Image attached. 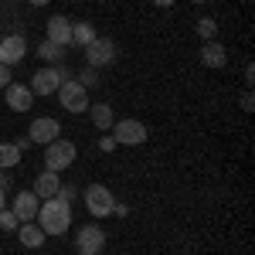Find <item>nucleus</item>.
<instances>
[{
	"label": "nucleus",
	"mask_w": 255,
	"mask_h": 255,
	"mask_svg": "<svg viewBox=\"0 0 255 255\" xmlns=\"http://www.w3.org/2000/svg\"><path fill=\"white\" fill-rule=\"evenodd\" d=\"M89 116H92V126H96L99 133H109V129H113V123H116L109 102H89Z\"/></svg>",
	"instance_id": "4468645a"
},
{
	"label": "nucleus",
	"mask_w": 255,
	"mask_h": 255,
	"mask_svg": "<svg viewBox=\"0 0 255 255\" xmlns=\"http://www.w3.org/2000/svg\"><path fill=\"white\" fill-rule=\"evenodd\" d=\"M197 34H201V41H215L218 38V20L215 17H197Z\"/></svg>",
	"instance_id": "412c9836"
},
{
	"label": "nucleus",
	"mask_w": 255,
	"mask_h": 255,
	"mask_svg": "<svg viewBox=\"0 0 255 255\" xmlns=\"http://www.w3.org/2000/svg\"><path fill=\"white\" fill-rule=\"evenodd\" d=\"M85 61H89V68H106V65H113L116 61V41L113 38H96L92 44H85Z\"/></svg>",
	"instance_id": "0eeeda50"
},
{
	"label": "nucleus",
	"mask_w": 255,
	"mask_h": 255,
	"mask_svg": "<svg viewBox=\"0 0 255 255\" xmlns=\"http://www.w3.org/2000/svg\"><path fill=\"white\" fill-rule=\"evenodd\" d=\"M75 3H82V0H75Z\"/></svg>",
	"instance_id": "f704fd0d"
},
{
	"label": "nucleus",
	"mask_w": 255,
	"mask_h": 255,
	"mask_svg": "<svg viewBox=\"0 0 255 255\" xmlns=\"http://www.w3.org/2000/svg\"><path fill=\"white\" fill-rule=\"evenodd\" d=\"M0 191H7V177H3V170H0Z\"/></svg>",
	"instance_id": "c756f323"
},
{
	"label": "nucleus",
	"mask_w": 255,
	"mask_h": 255,
	"mask_svg": "<svg viewBox=\"0 0 255 255\" xmlns=\"http://www.w3.org/2000/svg\"><path fill=\"white\" fill-rule=\"evenodd\" d=\"M34 51H38V58L44 61V65H61V61H65V48L55 44V41H41Z\"/></svg>",
	"instance_id": "a211bd4d"
},
{
	"label": "nucleus",
	"mask_w": 255,
	"mask_h": 255,
	"mask_svg": "<svg viewBox=\"0 0 255 255\" xmlns=\"http://www.w3.org/2000/svg\"><path fill=\"white\" fill-rule=\"evenodd\" d=\"M194 3H204V0H194Z\"/></svg>",
	"instance_id": "72a5a7b5"
},
{
	"label": "nucleus",
	"mask_w": 255,
	"mask_h": 255,
	"mask_svg": "<svg viewBox=\"0 0 255 255\" xmlns=\"http://www.w3.org/2000/svg\"><path fill=\"white\" fill-rule=\"evenodd\" d=\"M27 3H31V7H48L51 0H27Z\"/></svg>",
	"instance_id": "c85d7f7f"
},
{
	"label": "nucleus",
	"mask_w": 255,
	"mask_h": 255,
	"mask_svg": "<svg viewBox=\"0 0 255 255\" xmlns=\"http://www.w3.org/2000/svg\"><path fill=\"white\" fill-rule=\"evenodd\" d=\"M79 255H99V252H79Z\"/></svg>",
	"instance_id": "2f4dec72"
},
{
	"label": "nucleus",
	"mask_w": 255,
	"mask_h": 255,
	"mask_svg": "<svg viewBox=\"0 0 255 255\" xmlns=\"http://www.w3.org/2000/svg\"><path fill=\"white\" fill-rule=\"evenodd\" d=\"M3 92H7V106H10L14 113H27V109L34 106V92H31L27 85H17V82H10Z\"/></svg>",
	"instance_id": "f8f14e48"
},
{
	"label": "nucleus",
	"mask_w": 255,
	"mask_h": 255,
	"mask_svg": "<svg viewBox=\"0 0 255 255\" xmlns=\"http://www.w3.org/2000/svg\"><path fill=\"white\" fill-rule=\"evenodd\" d=\"M61 187V177L55 174V170H41L38 180H34V197L38 201H48V197H55Z\"/></svg>",
	"instance_id": "2eb2a0df"
},
{
	"label": "nucleus",
	"mask_w": 255,
	"mask_h": 255,
	"mask_svg": "<svg viewBox=\"0 0 255 255\" xmlns=\"http://www.w3.org/2000/svg\"><path fill=\"white\" fill-rule=\"evenodd\" d=\"M113 204H116V197L109 187H102V184H89V191H85V208H89V215L92 218H109L113 215Z\"/></svg>",
	"instance_id": "423d86ee"
},
{
	"label": "nucleus",
	"mask_w": 255,
	"mask_h": 255,
	"mask_svg": "<svg viewBox=\"0 0 255 255\" xmlns=\"http://www.w3.org/2000/svg\"><path fill=\"white\" fill-rule=\"evenodd\" d=\"M201 61L208 65V68H225V61H228V51H225V44L221 41H204V48H201Z\"/></svg>",
	"instance_id": "dca6fc26"
},
{
	"label": "nucleus",
	"mask_w": 255,
	"mask_h": 255,
	"mask_svg": "<svg viewBox=\"0 0 255 255\" xmlns=\"http://www.w3.org/2000/svg\"><path fill=\"white\" fill-rule=\"evenodd\" d=\"M113 139H116V146H143L146 143V126L139 123V119H116L113 123Z\"/></svg>",
	"instance_id": "39448f33"
},
{
	"label": "nucleus",
	"mask_w": 255,
	"mask_h": 255,
	"mask_svg": "<svg viewBox=\"0 0 255 255\" xmlns=\"http://www.w3.org/2000/svg\"><path fill=\"white\" fill-rule=\"evenodd\" d=\"M0 208H3V191H0Z\"/></svg>",
	"instance_id": "473e14b6"
},
{
	"label": "nucleus",
	"mask_w": 255,
	"mask_h": 255,
	"mask_svg": "<svg viewBox=\"0 0 255 255\" xmlns=\"http://www.w3.org/2000/svg\"><path fill=\"white\" fill-rule=\"evenodd\" d=\"M55 96H58V106L65 109V113H72V116L89 113V89H85V85H79L75 79H65Z\"/></svg>",
	"instance_id": "f03ea898"
},
{
	"label": "nucleus",
	"mask_w": 255,
	"mask_h": 255,
	"mask_svg": "<svg viewBox=\"0 0 255 255\" xmlns=\"http://www.w3.org/2000/svg\"><path fill=\"white\" fill-rule=\"evenodd\" d=\"M79 157V150H75V143L72 139H55V143H48L44 146V170H55L61 174L65 167H72V160Z\"/></svg>",
	"instance_id": "20e7f679"
},
{
	"label": "nucleus",
	"mask_w": 255,
	"mask_h": 255,
	"mask_svg": "<svg viewBox=\"0 0 255 255\" xmlns=\"http://www.w3.org/2000/svg\"><path fill=\"white\" fill-rule=\"evenodd\" d=\"M10 68H7V65H0V89H7V85H10Z\"/></svg>",
	"instance_id": "a878e982"
},
{
	"label": "nucleus",
	"mask_w": 255,
	"mask_h": 255,
	"mask_svg": "<svg viewBox=\"0 0 255 255\" xmlns=\"http://www.w3.org/2000/svg\"><path fill=\"white\" fill-rule=\"evenodd\" d=\"M24 55H27V41L20 38V34H10V38L0 41V65L14 68L17 61H24Z\"/></svg>",
	"instance_id": "9d476101"
},
{
	"label": "nucleus",
	"mask_w": 255,
	"mask_h": 255,
	"mask_svg": "<svg viewBox=\"0 0 255 255\" xmlns=\"http://www.w3.org/2000/svg\"><path fill=\"white\" fill-rule=\"evenodd\" d=\"M27 136H31V143H38V146H48V143H55V139L61 136V123L51 119V116H38L31 123Z\"/></svg>",
	"instance_id": "6e6552de"
},
{
	"label": "nucleus",
	"mask_w": 255,
	"mask_h": 255,
	"mask_svg": "<svg viewBox=\"0 0 255 255\" xmlns=\"http://www.w3.org/2000/svg\"><path fill=\"white\" fill-rule=\"evenodd\" d=\"M17 242L24 249H41L44 245V232H41L34 221H24V225H17Z\"/></svg>",
	"instance_id": "f3484780"
},
{
	"label": "nucleus",
	"mask_w": 255,
	"mask_h": 255,
	"mask_svg": "<svg viewBox=\"0 0 255 255\" xmlns=\"http://www.w3.org/2000/svg\"><path fill=\"white\" fill-rule=\"evenodd\" d=\"M17 215L14 211H7V208H0V232H17Z\"/></svg>",
	"instance_id": "4be33fe9"
},
{
	"label": "nucleus",
	"mask_w": 255,
	"mask_h": 255,
	"mask_svg": "<svg viewBox=\"0 0 255 255\" xmlns=\"http://www.w3.org/2000/svg\"><path fill=\"white\" fill-rule=\"evenodd\" d=\"M153 3H157V7H170L174 0H153Z\"/></svg>",
	"instance_id": "7c9ffc66"
},
{
	"label": "nucleus",
	"mask_w": 255,
	"mask_h": 255,
	"mask_svg": "<svg viewBox=\"0 0 255 255\" xmlns=\"http://www.w3.org/2000/svg\"><path fill=\"white\" fill-rule=\"evenodd\" d=\"M75 82L89 89V85H96V82H99V72H96V68H89V65H85V68L79 72V79H75Z\"/></svg>",
	"instance_id": "5701e85b"
},
{
	"label": "nucleus",
	"mask_w": 255,
	"mask_h": 255,
	"mask_svg": "<svg viewBox=\"0 0 255 255\" xmlns=\"http://www.w3.org/2000/svg\"><path fill=\"white\" fill-rule=\"evenodd\" d=\"M34 225H38L44 235H65L68 225H72V204H61L58 197L41 201L38 215H34Z\"/></svg>",
	"instance_id": "f257e3e1"
},
{
	"label": "nucleus",
	"mask_w": 255,
	"mask_h": 255,
	"mask_svg": "<svg viewBox=\"0 0 255 255\" xmlns=\"http://www.w3.org/2000/svg\"><path fill=\"white\" fill-rule=\"evenodd\" d=\"M38 208H41V201L34 197V191H20L17 197H14V215H17V221L24 225V221H34V215H38Z\"/></svg>",
	"instance_id": "ddd939ff"
},
{
	"label": "nucleus",
	"mask_w": 255,
	"mask_h": 255,
	"mask_svg": "<svg viewBox=\"0 0 255 255\" xmlns=\"http://www.w3.org/2000/svg\"><path fill=\"white\" fill-rule=\"evenodd\" d=\"M20 163V150L14 143H0V170H10Z\"/></svg>",
	"instance_id": "aec40b11"
},
{
	"label": "nucleus",
	"mask_w": 255,
	"mask_h": 255,
	"mask_svg": "<svg viewBox=\"0 0 255 255\" xmlns=\"http://www.w3.org/2000/svg\"><path fill=\"white\" fill-rule=\"evenodd\" d=\"M61 201V204H72V201H75V187H72V184H61L58 187V194H55Z\"/></svg>",
	"instance_id": "b1692460"
},
{
	"label": "nucleus",
	"mask_w": 255,
	"mask_h": 255,
	"mask_svg": "<svg viewBox=\"0 0 255 255\" xmlns=\"http://www.w3.org/2000/svg\"><path fill=\"white\" fill-rule=\"evenodd\" d=\"M44 41H55L61 48H68L72 44V20L65 17V14H55V17L48 20V27H44Z\"/></svg>",
	"instance_id": "9b49d317"
},
{
	"label": "nucleus",
	"mask_w": 255,
	"mask_h": 255,
	"mask_svg": "<svg viewBox=\"0 0 255 255\" xmlns=\"http://www.w3.org/2000/svg\"><path fill=\"white\" fill-rule=\"evenodd\" d=\"M14 146H17V150H27V146H31V136H20Z\"/></svg>",
	"instance_id": "cd10ccee"
},
{
	"label": "nucleus",
	"mask_w": 255,
	"mask_h": 255,
	"mask_svg": "<svg viewBox=\"0 0 255 255\" xmlns=\"http://www.w3.org/2000/svg\"><path fill=\"white\" fill-rule=\"evenodd\" d=\"M65 79H72V75H68L61 65H44V68H38V72H34V79H31V85H27V89H31L34 96H55Z\"/></svg>",
	"instance_id": "7ed1b4c3"
},
{
	"label": "nucleus",
	"mask_w": 255,
	"mask_h": 255,
	"mask_svg": "<svg viewBox=\"0 0 255 255\" xmlns=\"http://www.w3.org/2000/svg\"><path fill=\"white\" fill-rule=\"evenodd\" d=\"M252 106H255V102H252V92H245V96H242V109H245V113H252Z\"/></svg>",
	"instance_id": "bb28decb"
},
{
	"label": "nucleus",
	"mask_w": 255,
	"mask_h": 255,
	"mask_svg": "<svg viewBox=\"0 0 255 255\" xmlns=\"http://www.w3.org/2000/svg\"><path fill=\"white\" fill-rule=\"evenodd\" d=\"M75 245H79V252H99L106 249V232L99 228V225H82L79 235H75Z\"/></svg>",
	"instance_id": "1a4fd4ad"
},
{
	"label": "nucleus",
	"mask_w": 255,
	"mask_h": 255,
	"mask_svg": "<svg viewBox=\"0 0 255 255\" xmlns=\"http://www.w3.org/2000/svg\"><path fill=\"white\" fill-rule=\"evenodd\" d=\"M99 34L96 27L89 24V20H79V24H72V44H79V48H85V44H92Z\"/></svg>",
	"instance_id": "6ab92c4d"
},
{
	"label": "nucleus",
	"mask_w": 255,
	"mask_h": 255,
	"mask_svg": "<svg viewBox=\"0 0 255 255\" xmlns=\"http://www.w3.org/2000/svg\"><path fill=\"white\" fill-rule=\"evenodd\" d=\"M99 150H106V153H109V150H116V139H113V133H102V136H99Z\"/></svg>",
	"instance_id": "393cba45"
}]
</instances>
